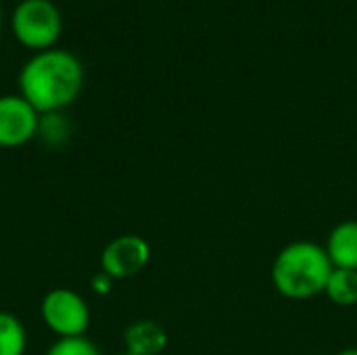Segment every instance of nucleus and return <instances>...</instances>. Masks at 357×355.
Masks as SVG:
<instances>
[{
    "instance_id": "nucleus-6",
    "label": "nucleus",
    "mask_w": 357,
    "mask_h": 355,
    "mask_svg": "<svg viewBox=\"0 0 357 355\" xmlns=\"http://www.w3.org/2000/svg\"><path fill=\"white\" fill-rule=\"evenodd\" d=\"M40 113L21 96H0V149H19L40 132Z\"/></svg>"
},
{
    "instance_id": "nucleus-15",
    "label": "nucleus",
    "mask_w": 357,
    "mask_h": 355,
    "mask_svg": "<svg viewBox=\"0 0 357 355\" xmlns=\"http://www.w3.org/2000/svg\"><path fill=\"white\" fill-rule=\"evenodd\" d=\"M119 355H128V354H126V352H121V354H119Z\"/></svg>"
},
{
    "instance_id": "nucleus-11",
    "label": "nucleus",
    "mask_w": 357,
    "mask_h": 355,
    "mask_svg": "<svg viewBox=\"0 0 357 355\" xmlns=\"http://www.w3.org/2000/svg\"><path fill=\"white\" fill-rule=\"evenodd\" d=\"M46 355H102L100 349L88 339V337H67V339H56Z\"/></svg>"
},
{
    "instance_id": "nucleus-10",
    "label": "nucleus",
    "mask_w": 357,
    "mask_h": 355,
    "mask_svg": "<svg viewBox=\"0 0 357 355\" xmlns=\"http://www.w3.org/2000/svg\"><path fill=\"white\" fill-rule=\"evenodd\" d=\"M27 333L23 322L10 314L0 312V355H25Z\"/></svg>"
},
{
    "instance_id": "nucleus-4",
    "label": "nucleus",
    "mask_w": 357,
    "mask_h": 355,
    "mask_svg": "<svg viewBox=\"0 0 357 355\" xmlns=\"http://www.w3.org/2000/svg\"><path fill=\"white\" fill-rule=\"evenodd\" d=\"M40 318L59 339L86 337L90 328V308L86 299L77 291L65 287H56L42 297Z\"/></svg>"
},
{
    "instance_id": "nucleus-14",
    "label": "nucleus",
    "mask_w": 357,
    "mask_h": 355,
    "mask_svg": "<svg viewBox=\"0 0 357 355\" xmlns=\"http://www.w3.org/2000/svg\"><path fill=\"white\" fill-rule=\"evenodd\" d=\"M0 23H2V8H0Z\"/></svg>"
},
{
    "instance_id": "nucleus-3",
    "label": "nucleus",
    "mask_w": 357,
    "mask_h": 355,
    "mask_svg": "<svg viewBox=\"0 0 357 355\" xmlns=\"http://www.w3.org/2000/svg\"><path fill=\"white\" fill-rule=\"evenodd\" d=\"M10 27L21 46L42 52L54 48L63 31V17L52 0H21L13 10Z\"/></svg>"
},
{
    "instance_id": "nucleus-7",
    "label": "nucleus",
    "mask_w": 357,
    "mask_h": 355,
    "mask_svg": "<svg viewBox=\"0 0 357 355\" xmlns=\"http://www.w3.org/2000/svg\"><path fill=\"white\" fill-rule=\"evenodd\" d=\"M167 347V333L155 320H136L123 333L128 355H161Z\"/></svg>"
},
{
    "instance_id": "nucleus-12",
    "label": "nucleus",
    "mask_w": 357,
    "mask_h": 355,
    "mask_svg": "<svg viewBox=\"0 0 357 355\" xmlns=\"http://www.w3.org/2000/svg\"><path fill=\"white\" fill-rule=\"evenodd\" d=\"M111 287H113V278L107 276L105 272H98V274L92 278V289H94V293H98V295H107V293L111 291Z\"/></svg>"
},
{
    "instance_id": "nucleus-16",
    "label": "nucleus",
    "mask_w": 357,
    "mask_h": 355,
    "mask_svg": "<svg viewBox=\"0 0 357 355\" xmlns=\"http://www.w3.org/2000/svg\"><path fill=\"white\" fill-rule=\"evenodd\" d=\"M17 2H21V0H17Z\"/></svg>"
},
{
    "instance_id": "nucleus-2",
    "label": "nucleus",
    "mask_w": 357,
    "mask_h": 355,
    "mask_svg": "<svg viewBox=\"0 0 357 355\" xmlns=\"http://www.w3.org/2000/svg\"><path fill=\"white\" fill-rule=\"evenodd\" d=\"M326 249L314 241H295L278 251L272 264V285L289 301H305L324 293L333 272Z\"/></svg>"
},
{
    "instance_id": "nucleus-9",
    "label": "nucleus",
    "mask_w": 357,
    "mask_h": 355,
    "mask_svg": "<svg viewBox=\"0 0 357 355\" xmlns=\"http://www.w3.org/2000/svg\"><path fill=\"white\" fill-rule=\"evenodd\" d=\"M324 295L337 308H354L357 305V270L335 268L326 282Z\"/></svg>"
},
{
    "instance_id": "nucleus-13",
    "label": "nucleus",
    "mask_w": 357,
    "mask_h": 355,
    "mask_svg": "<svg viewBox=\"0 0 357 355\" xmlns=\"http://www.w3.org/2000/svg\"><path fill=\"white\" fill-rule=\"evenodd\" d=\"M337 355H357V347H345V349H341Z\"/></svg>"
},
{
    "instance_id": "nucleus-8",
    "label": "nucleus",
    "mask_w": 357,
    "mask_h": 355,
    "mask_svg": "<svg viewBox=\"0 0 357 355\" xmlns=\"http://www.w3.org/2000/svg\"><path fill=\"white\" fill-rule=\"evenodd\" d=\"M324 249L333 268L357 270V220H345L337 224L328 232Z\"/></svg>"
},
{
    "instance_id": "nucleus-1",
    "label": "nucleus",
    "mask_w": 357,
    "mask_h": 355,
    "mask_svg": "<svg viewBox=\"0 0 357 355\" xmlns=\"http://www.w3.org/2000/svg\"><path fill=\"white\" fill-rule=\"evenodd\" d=\"M82 61L63 48L36 52L19 71V94L42 115L56 113L77 100L84 90Z\"/></svg>"
},
{
    "instance_id": "nucleus-5",
    "label": "nucleus",
    "mask_w": 357,
    "mask_h": 355,
    "mask_svg": "<svg viewBox=\"0 0 357 355\" xmlns=\"http://www.w3.org/2000/svg\"><path fill=\"white\" fill-rule=\"evenodd\" d=\"M151 262V245L138 234L113 239L100 253V272L113 280H126L140 274Z\"/></svg>"
}]
</instances>
